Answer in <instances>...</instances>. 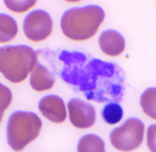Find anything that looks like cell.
I'll list each match as a JSON object with an SVG mask.
<instances>
[{
	"label": "cell",
	"instance_id": "obj_9",
	"mask_svg": "<svg viewBox=\"0 0 156 152\" xmlns=\"http://www.w3.org/2000/svg\"><path fill=\"white\" fill-rule=\"evenodd\" d=\"M30 83L35 91H42L53 87L55 84V79L48 68L37 61L31 72Z\"/></svg>",
	"mask_w": 156,
	"mask_h": 152
},
{
	"label": "cell",
	"instance_id": "obj_13",
	"mask_svg": "<svg viewBox=\"0 0 156 152\" xmlns=\"http://www.w3.org/2000/svg\"><path fill=\"white\" fill-rule=\"evenodd\" d=\"M122 107L116 103H111L106 105L102 111L103 119L107 123L114 125L120 121L123 117Z\"/></svg>",
	"mask_w": 156,
	"mask_h": 152
},
{
	"label": "cell",
	"instance_id": "obj_14",
	"mask_svg": "<svg viewBox=\"0 0 156 152\" xmlns=\"http://www.w3.org/2000/svg\"><path fill=\"white\" fill-rule=\"evenodd\" d=\"M7 8L15 13H23L34 6L35 1H5Z\"/></svg>",
	"mask_w": 156,
	"mask_h": 152
},
{
	"label": "cell",
	"instance_id": "obj_11",
	"mask_svg": "<svg viewBox=\"0 0 156 152\" xmlns=\"http://www.w3.org/2000/svg\"><path fill=\"white\" fill-rule=\"evenodd\" d=\"M79 152H105V144L101 138L90 134L80 140L78 145Z\"/></svg>",
	"mask_w": 156,
	"mask_h": 152
},
{
	"label": "cell",
	"instance_id": "obj_6",
	"mask_svg": "<svg viewBox=\"0 0 156 152\" xmlns=\"http://www.w3.org/2000/svg\"><path fill=\"white\" fill-rule=\"evenodd\" d=\"M67 107L70 120L75 127L87 129L95 123V111L91 104L81 99L75 98L69 102Z\"/></svg>",
	"mask_w": 156,
	"mask_h": 152
},
{
	"label": "cell",
	"instance_id": "obj_2",
	"mask_svg": "<svg viewBox=\"0 0 156 152\" xmlns=\"http://www.w3.org/2000/svg\"><path fill=\"white\" fill-rule=\"evenodd\" d=\"M0 53L1 73L14 83L25 80L38 61L37 53L27 45L6 46Z\"/></svg>",
	"mask_w": 156,
	"mask_h": 152
},
{
	"label": "cell",
	"instance_id": "obj_8",
	"mask_svg": "<svg viewBox=\"0 0 156 152\" xmlns=\"http://www.w3.org/2000/svg\"><path fill=\"white\" fill-rule=\"evenodd\" d=\"M99 44L102 51L111 57L120 55L125 47L124 38L119 32L113 30H106L101 34Z\"/></svg>",
	"mask_w": 156,
	"mask_h": 152
},
{
	"label": "cell",
	"instance_id": "obj_12",
	"mask_svg": "<svg viewBox=\"0 0 156 152\" xmlns=\"http://www.w3.org/2000/svg\"><path fill=\"white\" fill-rule=\"evenodd\" d=\"M141 106L144 113L151 118L156 119V89H147L142 95Z\"/></svg>",
	"mask_w": 156,
	"mask_h": 152
},
{
	"label": "cell",
	"instance_id": "obj_7",
	"mask_svg": "<svg viewBox=\"0 0 156 152\" xmlns=\"http://www.w3.org/2000/svg\"><path fill=\"white\" fill-rule=\"evenodd\" d=\"M39 108L43 115L53 123H62L66 118L65 104L63 99L56 95L43 97L39 102Z\"/></svg>",
	"mask_w": 156,
	"mask_h": 152
},
{
	"label": "cell",
	"instance_id": "obj_1",
	"mask_svg": "<svg viewBox=\"0 0 156 152\" xmlns=\"http://www.w3.org/2000/svg\"><path fill=\"white\" fill-rule=\"evenodd\" d=\"M105 17L104 10L98 5L71 8L62 17L61 29L64 35L69 39L87 40L95 35Z\"/></svg>",
	"mask_w": 156,
	"mask_h": 152
},
{
	"label": "cell",
	"instance_id": "obj_10",
	"mask_svg": "<svg viewBox=\"0 0 156 152\" xmlns=\"http://www.w3.org/2000/svg\"><path fill=\"white\" fill-rule=\"evenodd\" d=\"M18 32L17 24L10 16L1 13V43H5L12 40Z\"/></svg>",
	"mask_w": 156,
	"mask_h": 152
},
{
	"label": "cell",
	"instance_id": "obj_3",
	"mask_svg": "<svg viewBox=\"0 0 156 152\" xmlns=\"http://www.w3.org/2000/svg\"><path fill=\"white\" fill-rule=\"evenodd\" d=\"M42 125L41 119L35 113L22 111L14 112L10 116L8 121V144L14 150H22L39 135Z\"/></svg>",
	"mask_w": 156,
	"mask_h": 152
},
{
	"label": "cell",
	"instance_id": "obj_5",
	"mask_svg": "<svg viewBox=\"0 0 156 152\" xmlns=\"http://www.w3.org/2000/svg\"><path fill=\"white\" fill-rule=\"evenodd\" d=\"M52 28L53 22L51 16L43 10L31 11L24 20V33L32 41L38 42L47 39L51 35Z\"/></svg>",
	"mask_w": 156,
	"mask_h": 152
},
{
	"label": "cell",
	"instance_id": "obj_15",
	"mask_svg": "<svg viewBox=\"0 0 156 152\" xmlns=\"http://www.w3.org/2000/svg\"><path fill=\"white\" fill-rule=\"evenodd\" d=\"M1 117L9 106L12 100L11 93L5 86L1 84Z\"/></svg>",
	"mask_w": 156,
	"mask_h": 152
},
{
	"label": "cell",
	"instance_id": "obj_4",
	"mask_svg": "<svg viewBox=\"0 0 156 152\" xmlns=\"http://www.w3.org/2000/svg\"><path fill=\"white\" fill-rule=\"evenodd\" d=\"M144 131V125L140 120L131 118L112 131L110 140L113 146L119 150H133L141 145Z\"/></svg>",
	"mask_w": 156,
	"mask_h": 152
}]
</instances>
